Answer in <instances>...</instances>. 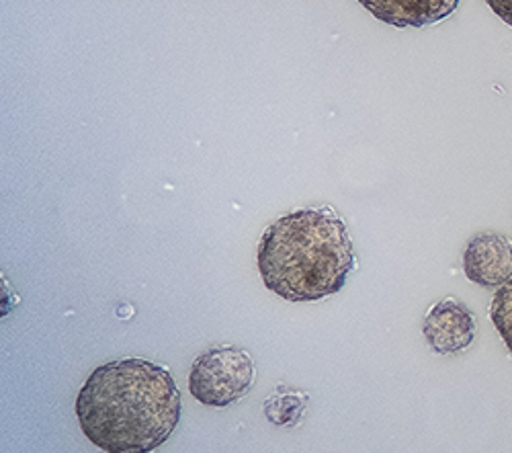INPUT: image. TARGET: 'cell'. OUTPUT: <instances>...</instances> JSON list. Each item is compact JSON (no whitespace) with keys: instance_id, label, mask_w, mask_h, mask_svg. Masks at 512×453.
<instances>
[{"instance_id":"obj_1","label":"cell","mask_w":512,"mask_h":453,"mask_svg":"<svg viewBox=\"0 0 512 453\" xmlns=\"http://www.w3.org/2000/svg\"><path fill=\"white\" fill-rule=\"evenodd\" d=\"M76 417L87 439L107 453H150L175 433L181 394L162 365L140 357L115 359L84 382Z\"/></svg>"},{"instance_id":"obj_2","label":"cell","mask_w":512,"mask_h":453,"mask_svg":"<svg viewBox=\"0 0 512 453\" xmlns=\"http://www.w3.org/2000/svg\"><path fill=\"white\" fill-rule=\"evenodd\" d=\"M256 261L267 290L287 302H316L343 290L355 269V249L332 208H306L265 230Z\"/></svg>"},{"instance_id":"obj_3","label":"cell","mask_w":512,"mask_h":453,"mask_svg":"<svg viewBox=\"0 0 512 453\" xmlns=\"http://www.w3.org/2000/svg\"><path fill=\"white\" fill-rule=\"evenodd\" d=\"M256 378L252 357L236 345H218L201 353L189 374L195 400L211 408H226L244 398Z\"/></svg>"},{"instance_id":"obj_4","label":"cell","mask_w":512,"mask_h":453,"mask_svg":"<svg viewBox=\"0 0 512 453\" xmlns=\"http://www.w3.org/2000/svg\"><path fill=\"white\" fill-rule=\"evenodd\" d=\"M476 326L472 310L457 298H445L426 312L422 335L435 353L453 355L474 343Z\"/></svg>"},{"instance_id":"obj_5","label":"cell","mask_w":512,"mask_h":453,"mask_svg":"<svg viewBox=\"0 0 512 453\" xmlns=\"http://www.w3.org/2000/svg\"><path fill=\"white\" fill-rule=\"evenodd\" d=\"M463 271L482 287H502L512 279V240L502 232H480L467 242Z\"/></svg>"},{"instance_id":"obj_6","label":"cell","mask_w":512,"mask_h":453,"mask_svg":"<svg viewBox=\"0 0 512 453\" xmlns=\"http://www.w3.org/2000/svg\"><path fill=\"white\" fill-rule=\"evenodd\" d=\"M359 3L379 21L406 27H426L451 17L459 0H359Z\"/></svg>"},{"instance_id":"obj_7","label":"cell","mask_w":512,"mask_h":453,"mask_svg":"<svg viewBox=\"0 0 512 453\" xmlns=\"http://www.w3.org/2000/svg\"><path fill=\"white\" fill-rule=\"evenodd\" d=\"M308 400L310 398L304 392H279L265 400V417L273 425L295 427L306 413Z\"/></svg>"},{"instance_id":"obj_8","label":"cell","mask_w":512,"mask_h":453,"mask_svg":"<svg viewBox=\"0 0 512 453\" xmlns=\"http://www.w3.org/2000/svg\"><path fill=\"white\" fill-rule=\"evenodd\" d=\"M490 318L496 326L500 339L512 353V279L504 283L496 292L490 306Z\"/></svg>"},{"instance_id":"obj_9","label":"cell","mask_w":512,"mask_h":453,"mask_svg":"<svg viewBox=\"0 0 512 453\" xmlns=\"http://www.w3.org/2000/svg\"><path fill=\"white\" fill-rule=\"evenodd\" d=\"M486 3L506 25L512 27V0H486Z\"/></svg>"}]
</instances>
